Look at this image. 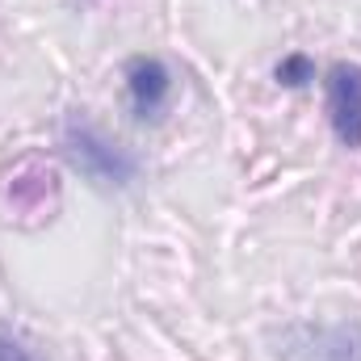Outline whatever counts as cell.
Segmentation results:
<instances>
[{
  "label": "cell",
  "mask_w": 361,
  "mask_h": 361,
  "mask_svg": "<svg viewBox=\"0 0 361 361\" xmlns=\"http://www.w3.org/2000/svg\"><path fill=\"white\" fill-rule=\"evenodd\" d=\"M63 147H68L72 164L85 177H92L97 185H126L135 177V160L122 147H114L105 135H97L92 126H85V122H72L63 130Z\"/></svg>",
  "instance_id": "cell-1"
},
{
  "label": "cell",
  "mask_w": 361,
  "mask_h": 361,
  "mask_svg": "<svg viewBox=\"0 0 361 361\" xmlns=\"http://www.w3.org/2000/svg\"><path fill=\"white\" fill-rule=\"evenodd\" d=\"M324 109L341 147H361V63H332L324 76Z\"/></svg>",
  "instance_id": "cell-2"
},
{
  "label": "cell",
  "mask_w": 361,
  "mask_h": 361,
  "mask_svg": "<svg viewBox=\"0 0 361 361\" xmlns=\"http://www.w3.org/2000/svg\"><path fill=\"white\" fill-rule=\"evenodd\" d=\"M122 80H126V101H130V109H135L139 122H156V118L169 109L173 85H177L173 72H169V63L156 59V55H135V59H126Z\"/></svg>",
  "instance_id": "cell-3"
},
{
  "label": "cell",
  "mask_w": 361,
  "mask_h": 361,
  "mask_svg": "<svg viewBox=\"0 0 361 361\" xmlns=\"http://www.w3.org/2000/svg\"><path fill=\"white\" fill-rule=\"evenodd\" d=\"M4 202L13 214H47L59 202V173L42 156H25L4 185Z\"/></svg>",
  "instance_id": "cell-4"
},
{
  "label": "cell",
  "mask_w": 361,
  "mask_h": 361,
  "mask_svg": "<svg viewBox=\"0 0 361 361\" xmlns=\"http://www.w3.org/2000/svg\"><path fill=\"white\" fill-rule=\"evenodd\" d=\"M311 357L315 361H361V324H336V328H307Z\"/></svg>",
  "instance_id": "cell-5"
},
{
  "label": "cell",
  "mask_w": 361,
  "mask_h": 361,
  "mask_svg": "<svg viewBox=\"0 0 361 361\" xmlns=\"http://www.w3.org/2000/svg\"><path fill=\"white\" fill-rule=\"evenodd\" d=\"M273 80L286 85V89H302L307 80H315V63H311L302 51H294V55H286V59L273 68Z\"/></svg>",
  "instance_id": "cell-6"
},
{
  "label": "cell",
  "mask_w": 361,
  "mask_h": 361,
  "mask_svg": "<svg viewBox=\"0 0 361 361\" xmlns=\"http://www.w3.org/2000/svg\"><path fill=\"white\" fill-rule=\"evenodd\" d=\"M0 361H38L30 353V345L13 332H0Z\"/></svg>",
  "instance_id": "cell-7"
}]
</instances>
